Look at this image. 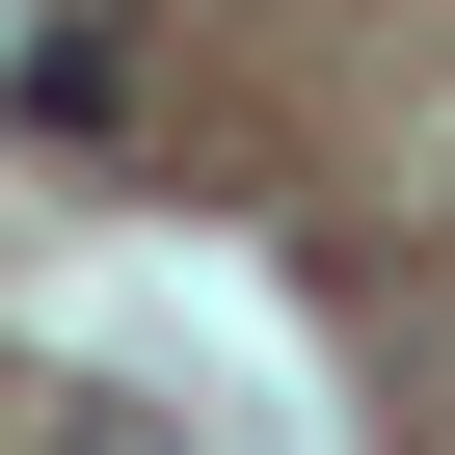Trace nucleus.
<instances>
[{"label": "nucleus", "instance_id": "obj_1", "mask_svg": "<svg viewBox=\"0 0 455 455\" xmlns=\"http://www.w3.org/2000/svg\"><path fill=\"white\" fill-rule=\"evenodd\" d=\"M134 108V28H28V134H108Z\"/></svg>", "mask_w": 455, "mask_h": 455}]
</instances>
